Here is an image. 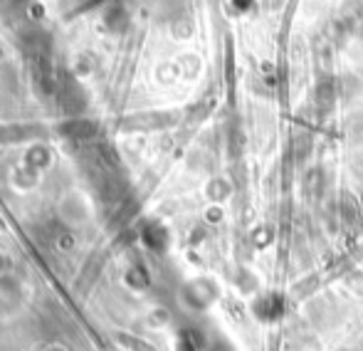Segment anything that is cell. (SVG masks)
<instances>
[{
	"instance_id": "obj_1",
	"label": "cell",
	"mask_w": 363,
	"mask_h": 351,
	"mask_svg": "<svg viewBox=\"0 0 363 351\" xmlns=\"http://www.w3.org/2000/svg\"><path fill=\"white\" fill-rule=\"evenodd\" d=\"M28 304V287L13 272H0V322L20 317Z\"/></svg>"
},
{
	"instance_id": "obj_2",
	"label": "cell",
	"mask_w": 363,
	"mask_h": 351,
	"mask_svg": "<svg viewBox=\"0 0 363 351\" xmlns=\"http://www.w3.org/2000/svg\"><path fill=\"white\" fill-rule=\"evenodd\" d=\"M60 218L72 228L86 225V223L91 221V206L84 193L69 191L67 196L60 201Z\"/></svg>"
},
{
	"instance_id": "obj_3",
	"label": "cell",
	"mask_w": 363,
	"mask_h": 351,
	"mask_svg": "<svg viewBox=\"0 0 363 351\" xmlns=\"http://www.w3.org/2000/svg\"><path fill=\"white\" fill-rule=\"evenodd\" d=\"M45 351H69V349L65 347V344L55 342V344H48V347H45Z\"/></svg>"
}]
</instances>
